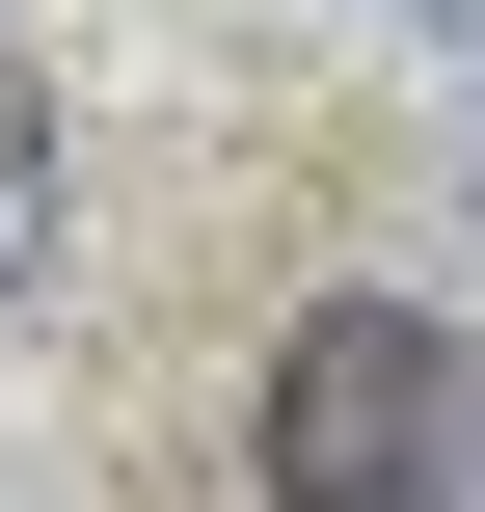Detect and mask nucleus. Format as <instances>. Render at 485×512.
<instances>
[{
    "instance_id": "nucleus-2",
    "label": "nucleus",
    "mask_w": 485,
    "mask_h": 512,
    "mask_svg": "<svg viewBox=\"0 0 485 512\" xmlns=\"http://www.w3.org/2000/svg\"><path fill=\"white\" fill-rule=\"evenodd\" d=\"M54 243V108H27V54H0V270Z\"/></svg>"
},
{
    "instance_id": "nucleus-1",
    "label": "nucleus",
    "mask_w": 485,
    "mask_h": 512,
    "mask_svg": "<svg viewBox=\"0 0 485 512\" xmlns=\"http://www.w3.org/2000/svg\"><path fill=\"white\" fill-rule=\"evenodd\" d=\"M485 486V351L432 297H297L270 324V512H459Z\"/></svg>"
}]
</instances>
